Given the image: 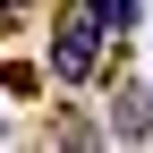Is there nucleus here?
Returning a JSON list of instances; mask_svg holds the SVG:
<instances>
[{
	"instance_id": "f257e3e1",
	"label": "nucleus",
	"mask_w": 153,
	"mask_h": 153,
	"mask_svg": "<svg viewBox=\"0 0 153 153\" xmlns=\"http://www.w3.org/2000/svg\"><path fill=\"white\" fill-rule=\"evenodd\" d=\"M111 34H119V17H111L102 0H60V17H51V76H60V85L102 76Z\"/></svg>"
},
{
	"instance_id": "f03ea898",
	"label": "nucleus",
	"mask_w": 153,
	"mask_h": 153,
	"mask_svg": "<svg viewBox=\"0 0 153 153\" xmlns=\"http://www.w3.org/2000/svg\"><path fill=\"white\" fill-rule=\"evenodd\" d=\"M111 136H119V145H145L153 136V94L145 85H119V94H111Z\"/></svg>"
},
{
	"instance_id": "7ed1b4c3",
	"label": "nucleus",
	"mask_w": 153,
	"mask_h": 153,
	"mask_svg": "<svg viewBox=\"0 0 153 153\" xmlns=\"http://www.w3.org/2000/svg\"><path fill=\"white\" fill-rule=\"evenodd\" d=\"M102 9L119 17V34H128V26H136V9H145V0H102Z\"/></svg>"
},
{
	"instance_id": "20e7f679",
	"label": "nucleus",
	"mask_w": 153,
	"mask_h": 153,
	"mask_svg": "<svg viewBox=\"0 0 153 153\" xmlns=\"http://www.w3.org/2000/svg\"><path fill=\"white\" fill-rule=\"evenodd\" d=\"M17 9H26V0H0V17H17Z\"/></svg>"
}]
</instances>
